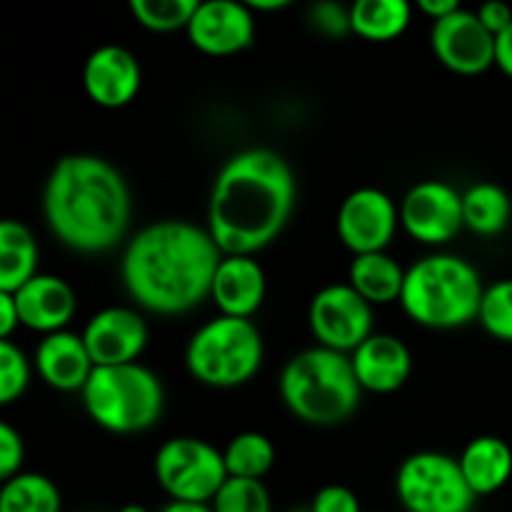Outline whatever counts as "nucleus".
Instances as JSON below:
<instances>
[{"mask_svg":"<svg viewBox=\"0 0 512 512\" xmlns=\"http://www.w3.org/2000/svg\"><path fill=\"white\" fill-rule=\"evenodd\" d=\"M485 285L478 268L460 255H425L405 270L400 305L413 323L453 330L478 320Z\"/></svg>","mask_w":512,"mask_h":512,"instance_id":"4","label":"nucleus"},{"mask_svg":"<svg viewBox=\"0 0 512 512\" xmlns=\"http://www.w3.org/2000/svg\"><path fill=\"white\" fill-rule=\"evenodd\" d=\"M400 225L423 245H445L465 228L463 193L445 180H423L405 193L398 208Z\"/></svg>","mask_w":512,"mask_h":512,"instance_id":"11","label":"nucleus"},{"mask_svg":"<svg viewBox=\"0 0 512 512\" xmlns=\"http://www.w3.org/2000/svg\"><path fill=\"white\" fill-rule=\"evenodd\" d=\"M265 270L253 255H223L215 270L210 298L220 315L250 318L265 300Z\"/></svg>","mask_w":512,"mask_h":512,"instance_id":"20","label":"nucleus"},{"mask_svg":"<svg viewBox=\"0 0 512 512\" xmlns=\"http://www.w3.org/2000/svg\"><path fill=\"white\" fill-rule=\"evenodd\" d=\"M293 512H310V508H303V510H293Z\"/></svg>","mask_w":512,"mask_h":512,"instance_id":"42","label":"nucleus"},{"mask_svg":"<svg viewBox=\"0 0 512 512\" xmlns=\"http://www.w3.org/2000/svg\"><path fill=\"white\" fill-rule=\"evenodd\" d=\"M80 395L90 420L118 435L150 430L160 420L165 405L163 383L140 363L95 368Z\"/></svg>","mask_w":512,"mask_h":512,"instance_id":"6","label":"nucleus"},{"mask_svg":"<svg viewBox=\"0 0 512 512\" xmlns=\"http://www.w3.org/2000/svg\"><path fill=\"white\" fill-rule=\"evenodd\" d=\"M295 208V175L268 148L225 160L208 200V233L223 255H253L273 243Z\"/></svg>","mask_w":512,"mask_h":512,"instance_id":"1","label":"nucleus"},{"mask_svg":"<svg viewBox=\"0 0 512 512\" xmlns=\"http://www.w3.org/2000/svg\"><path fill=\"white\" fill-rule=\"evenodd\" d=\"M43 215L50 233L75 253L115 248L130 223V190L120 170L88 153L65 155L43 188Z\"/></svg>","mask_w":512,"mask_h":512,"instance_id":"3","label":"nucleus"},{"mask_svg":"<svg viewBox=\"0 0 512 512\" xmlns=\"http://www.w3.org/2000/svg\"><path fill=\"white\" fill-rule=\"evenodd\" d=\"M458 465L475 498L493 495L508 485L512 475V450L505 440L495 435H480L465 445Z\"/></svg>","mask_w":512,"mask_h":512,"instance_id":"21","label":"nucleus"},{"mask_svg":"<svg viewBox=\"0 0 512 512\" xmlns=\"http://www.w3.org/2000/svg\"><path fill=\"white\" fill-rule=\"evenodd\" d=\"M310 512H360V500L345 485H325L315 493Z\"/></svg>","mask_w":512,"mask_h":512,"instance_id":"34","label":"nucleus"},{"mask_svg":"<svg viewBox=\"0 0 512 512\" xmlns=\"http://www.w3.org/2000/svg\"><path fill=\"white\" fill-rule=\"evenodd\" d=\"M458 8V0H418V10L423 15H428V18H433V23L435 20L448 18V15L455 13Z\"/></svg>","mask_w":512,"mask_h":512,"instance_id":"38","label":"nucleus"},{"mask_svg":"<svg viewBox=\"0 0 512 512\" xmlns=\"http://www.w3.org/2000/svg\"><path fill=\"white\" fill-rule=\"evenodd\" d=\"M512 200L495 183H475L463 193V223L478 235H498L508 228Z\"/></svg>","mask_w":512,"mask_h":512,"instance_id":"25","label":"nucleus"},{"mask_svg":"<svg viewBox=\"0 0 512 512\" xmlns=\"http://www.w3.org/2000/svg\"><path fill=\"white\" fill-rule=\"evenodd\" d=\"M430 45L435 58L453 73L478 75L495 65V35L480 23L475 10L458 8L448 18L435 20Z\"/></svg>","mask_w":512,"mask_h":512,"instance_id":"13","label":"nucleus"},{"mask_svg":"<svg viewBox=\"0 0 512 512\" xmlns=\"http://www.w3.org/2000/svg\"><path fill=\"white\" fill-rule=\"evenodd\" d=\"M210 508L213 512H273V500L263 480L228 478Z\"/></svg>","mask_w":512,"mask_h":512,"instance_id":"29","label":"nucleus"},{"mask_svg":"<svg viewBox=\"0 0 512 512\" xmlns=\"http://www.w3.org/2000/svg\"><path fill=\"white\" fill-rule=\"evenodd\" d=\"M143 83L138 58L123 45H100L83 65V88L100 108H123L133 103Z\"/></svg>","mask_w":512,"mask_h":512,"instance_id":"16","label":"nucleus"},{"mask_svg":"<svg viewBox=\"0 0 512 512\" xmlns=\"http://www.w3.org/2000/svg\"><path fill=\"white\" fill-rule=\"evenodd\" d=\"M308 20L325 38H343V35L353 33L350 30V8L335 3V0H323V3L310 5Z\"/></svg>","mask_w":512,"mask_h":512,"instance_id":"32","label":"nucleus"},{"mask_svg":"<svg viewBox=\"0 0 512 512\" xmlns=\"http://www.w3.org/2000/svg\"><path fill=\"white\" fill-rule=\"evenodd\" d=\"M33 368L48 388L58 393H80L93 375L95 365L83 335L60 330V333L43 335L33 355Z\"/></svg>","mask_w":512,"mask_h":512,"instance_id":"18","label":"nucleus"},{"mask_svg":"<svg viewBox=\"0 0 512 512\" xmlns=\"http://www.w3.org/2000/svg\"><path fill=\"white\" fill-rule=\"evenodd\" d=\"M118 512H150V510L143 508V505H125V508H120Z\"/></svg>","mask_w":512,"mask_h":512,"instance_id":"41","label":"nucleus"},{"mask_svg":"<svg viewBox=\"0 0 512 512\" xmlns=\"http://www.w3.org/2000/svg\"><path fill=\"white\" fill-rule=\"evenodd\" d=\"M223 253L208 228L188 220L145 225L125 245L120 275L130 298L158 315H180L210 298Z\"/></svg>","mask_w":512,"mask_h":512,"instance_id":"2","label":"nucleus"},{"mask_svg":"<svg viewBox=\"0 0 512 512\" xmlns=\"http://www.w3.org/2000/svg\"><path fill=\"white\" fill-rule=\"evenodd\" d=\"M18 305H15L13 293H3L0 290V340H10V335L18 330Z\"/></svg>","mask_w":512,"mask_h":512,"instance_id":"36","label":"nucleus"},{"mask_svg":"<svg viewBox=\"0 0 512 512\" xmlns=\"http://www.w3.org/2000/svg\"><path fill=\"white\" fill-rule=\"evenodd\" d=\"M495 65L512 78V25L495 38Z\"/></svg>","mask_w":512,"mask_h":512,"instance_id":"37","label":"nucleus"},{"mask_svg":"<svg viewBox=\"0 0 512 512\" xmlns=\"http://www.w3.org/2000/svg\"><path fill=\"white\" fill-rule=\"evenodd\" d=\"M480 325L495 340L512 343V278L488 285L480 300Z\"/></svg>","mask_w":512,"mask_h":512,"instance_id":"30","label":"nucleus"},{"mask_svg":"<svg viewBox=\"0 0 512 512\" xmlns=\"http://www.w3.org/2000/svg\"><path fill=\"white\" fill-rule=\"evenodd\" d=\"M155 480L173 500L210 505L228 480L223 453L208 440L170 438L155 453Z\"/></svg>","mask_w":512,"mask_h":512,"instance_id":"8","label":"nucleus"},{"mask_svg":"<svg viewBox=\"0 0 512 512\" xmlns=\"http://www.w3.org/2000/svg\"><path fill=\"white\" fill-rule=\"evenodd\" d=\"M40 248L33 230L15 218H0V290L18 293L38 275Z\"/></svg>","mask_w":512,"mask_h":512,"instance_id":"22","label":"nucleus"},{"mask_svg":"<svg viewBox=\"0 0 512 512\" xmlns=\"http://www.w3.org/2000/svg\"><path fill=\"white\" fill-rule=\"evenodd\" d=\"M185 365L208 388H238L263 365V335L250 318L218 315L193 333Z\"/></svg>","mask_w":512,"mask_h":512,"instance_id":"7","label":"nucleus"},{"mask_svg":"<svg viewBox=\"0 0 512 512\" xmlns=\"http://www.w3.org/2000/svg\"><path fill=\"white\" fill-rule=\"evenodd\" d=\"M33 365L13 340H0V408L13 405L25 395Z\"/></svg>","mask_w":512,"mask_h":512,"instance_id":"31","label":"nucleus"},{"mask_svg":"<svg viewBox=\"0 0 512 512\" xmlns=\"http://www.w3.org/2000/svg\"><path fill=\"white\" fill-rule=\"evenodd\" d=\"M413 8L405 0H358L350 5V30L360 38L385 43L405 33Z\"/></svg>","mask_w":512,"mask_h":512,"instance_id":"24","label":"nucleus"},{"mask_svg":"<svg viewBox=\"0 0 512 512\" xmlns=\"http://www.w3.org/2000/svg\"><path fill=\"white\" fill-rule=\"evenodd\" d=\"M360 388L370 393H395L413 373V355L408 345L388 333H373L358 350L350 353Z\"/></svg>","mask_w":512,"mask_h":512,"instance_id":"19","label":"nucleus"},{"mask_svg":"<svg viewBox=\"0 0 512 512\" xmlns=\"http://www.w3.org/2000/svg\"><path fill=\"white\" fill-rule=\"evenodd\" d=\"M15 295L20 325L33 333L50 335L68 330L78 310V295L73 285L53 273H38Z\"/></svg>","mask_w":512,"mask_h":512,"instance_id":"17","label":"nucleus"},{"mask_svg":"<svg viewBox=\"0 0 512 512\" xmlns=\"http://www.w3.org/2000/svg\"><path fill=\"white\" fill-rule=\"evenodd\" d=\"M348 285L370 305H388L400 300L405 268L388 253L355 255L348 270Z\"/></svg>","mask_w":512,"mask_h":512,"instance_id":"23","label":"nucleus"},{"mask_svg":"<svg viewBox=\"0 0 512 512\" xmlns=\"http://www.w3.org/2000/svg\"><path fill=\"white\" fill-rule=\"evenodd\" d=\"M223 460L228 478L263 480V475L275 463V448L268 435L248 430L230 440L228 448L223 450Z\"/></svg>","mask_w":512,"mask_h":512,"instance_id":"27","label":"nucleus"},{"mask_svg":"<svg viewBox=\"0 0 512 512\" xmlns=\"http://www.w3.org/2000/svg\"><path fill=\"white\" fill-rule=\"evenodd\" d=\"M188 40L205 55H235L255 38V15L238 0H203L190 18Z\"/></svg>","mask_w":512,"mask_h":512,"instance_id":"14","label":"nucleus"},{"mask_svg":"<svg viewBox=\"0 0 512 512\" xmlns=\"http://www.w3.org/2000/svg\"><path fill=\"white\" fill-rule=\"evenodd\" d=\"M280 395L290 413L308 425L330 428L358 410L360 388L350 355L308 348L293 355L280 373Z\"/></svg>","mask_w":512,"mask_h":512,"instance_id":"5","label":"nucleus"},{"mask_svg":"<svg viewBox=\"0 0 512 512\" xmlns=\"http://www.w3.org/2000/svg\"><path fill=\"white\" fill-rule=\"evenodd\" d=\"M395 493L408 512H470L475 503L458 460L433 450L403 460L395 475Z\"/></svg>","mask_w":512,"mask_h":512,"instance_id":"9","label":"nucleus"},{"mask_svg":"<svg viewBox=\"0 0 512 512\" xmlns=\"http://www.w3.org/2000/svg\"><path fill=\"white\" fill-rule=\"evenodd\" d=\"M475 15H478L480 23H483L495 38L512 25V8L508 3H503V0H490V3H483L478 10H475Z\"/></svg>","mask_w":512,"mask_h":512,"instance_id":"35","label":"nucleus"},{"mask_svg":"<svg viewBox=\"0 0 512 512\" xmlns=\"http://www.w3.org/2000/svg\"><path fill=\"white\" fill-rule=\"evenodd\" d=\"M288 0H250L248 8L250 10H280L288 8Z\"/></svg>","mask_w":512,"mask_h":512,"instance_id":"40","label":"nucleus"},{"mask_svg":"<svg viewBox=\"0 0 512 512\" xmlns=\"http://www.w3.org/2000/svg\"><path fill=\"white\" fill-rule=\"evenodd\" d=\"M308 325L320 348L350 355L373 335V305L348 283L325 285L310 300Z\"/></svg>","mask_w":512,"mask_h":512,"instance_id":"10","label":"nucleus"},{"mask_svg":"<svg viewBox=\"0 0 512 512\" xmlns=\"http://www.w3.org/2000/svg\"><path fill=\"white\" fill-rule=\"evenodd\" d=\"M63 498L48 475L18 473L0 485V512H60Z\"/></svg>","mask_w":512,"mask_h":512,"instance_id":"26","label":"nucleus"},{"mask_svg":"<svg viewBox=\"0 0 512 512\" xmlns=\"http://www.w3.org/2000/svg\"><path fill=\"white\" fill-rule=\"evenodd\" d=\"M80 335L95 368L138 363L148 345V325L143 315L120 305L95 313Z\"/></svg>","mask_w":512,"mask_h":512,"instance_id":"15","label":"nucleus"},{"mask_svg":"<svg viewBox=\"0 0 512 512\" xmlns=\"http://www.w3.org/2000/svg\"><path fill=\"white\" fill-rule=\"evenodd\" d=\"M398 223V205L380 188L353 190L338 210V235L355 255L385 253Z\"/></svg>","mask_w":512,"mask_h":512,"instance_id":"12","label":"nucleus"},{"mask_svg":"<svg viewBox=\"0 0 512 512\" xmlns=\"http://www.w3.org/2000/svg\"><path fill=\"white\" fill-rule=\"evenodd\" d=\"M160 512H213L205 503H183V500H170Z\"/></svg>","mask_w":512,"mask_h":512,"instance_id":"39","label":"nucleus"},{"mask_svg":"<svg viewBox=\"0 0 512 512\" xmlns=\"http://www.w3.org/2000/svg\"><path fill=\"white\" fill-rule=\"evenodd\" d=\"M200 0H130V13L143 28L173 33L188 28Z\"/></svg>","mask_w":512,"mask_h":512,"instance_id":"28","label":"nucleus"},{"mask_svg":"<svg viewBox=\"0 0 512 512\" xmlns=\"http://www.w3.org/2000/svg\"><path fill=\"white\" fill-rule=\"evenodd\" d=\"M25 443L23 435L10 423L0 420V485L8 483L18 473H23Z\"/></svg>","mask_w":512,"mask_h":512,"instance_id":"33","label":"nucleus"}]
</instances>
